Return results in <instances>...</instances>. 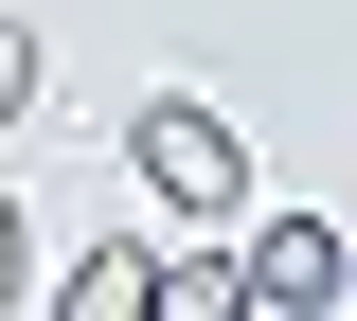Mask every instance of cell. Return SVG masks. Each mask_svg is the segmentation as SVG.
<instances>
[{"instance_id":"cell-1","label":"cell","mask_w":357,"mask_h":321,"mask_svg":"<svg viewBox=\"0 0 357 321\" xmlns=\"http://www.w3.org/2000/svg\"><path fill=\"white\" fill-rule=\"evenodd\" d=\"M126 161H143V196H161V214H197V232H232V214H250V143H232L197 90H161V107H143V125H126Z\"/></svg>"},{"instance_id":"cell-2","label":"cell","mask_w":357,"mask_h":321,"mask_svg":"<svg viewBox=\"0 0 357 321\" xmlns=\"http://www.w3.org/2000/svg\"><path fill=\"white\" fill-rule=\"evenodd\" d=\"M340 285H357V250H340L321 214H268L250 250H232V304H250V321H321Z\"/></svg>"},{"instance_id":"cell-4","label":"cell","mask_w":357,"mask_h":321,"mask_svg":"<svg viewBox=\"0 0 357 321\" xmlns=\"http://www.w3.org/2000/svg\"><path fill=\"white\" fill-rule=\"evenodd\" d=\"M161 321H232V250H178V268H161Z\"/></svg>"},{"instance_id":"cell-6","label":"cell","mask_w":357,"mask_h":321,"mask_svg":"<svg viewBox=\"0 0 357 321\" xmlns=\"http://www.w3.org/2000/svg\"><path fill=\"white\" fill-rule=\"evenodd\" d=\"M18 285H36V250H18V196H0V304H18Z\"/></svg>"},{"instance_id":"cell-3","label":"cell","mask_w":357,"mask_h":321,"mask_svg":"<svg viewBox=\"0 0 357 321\" xmlns=\"http://www.w3.org/2000/svg\"><path fill=\"white\" fill-rule=\"evenodd\" d=\"M72 321H161V250L143 232H89L72 250Z\"/></svg>"},{"instance_id":"cell-5","label":"cell","mask_w":357,"mask_h":321,"mask_svg":"<svg viewBox=\"0 0 357 321\" xmlns=\"http://www.w3.org/2000/svg\"><path fill=\"white\" fill-rule=\"evenodd\" d=\"M18 107H36V36L0 18V125H18Z\"/></svg>"}]
</instances>
